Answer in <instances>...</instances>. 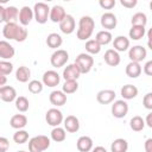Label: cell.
Here are the masks:
<instances>
[{"mask_svg": "<svg viewBox=\"0 0 152 152\" xmlns=\"http://www.w3.org/2000/svg\"><path fill=\"white\" fill-rule=\"evenodd\" d=\"M2 36L6 39L15 40L18 43H21V42L26 40V38L28 36V31L24 26H21L19 24H17L15 21H13V23H7V24L4 25Z\"/></svg>", "mask_w": 152, "mask_h": 152, "instance_id": "obj_1", "label": "cell"}, {"mask_svg": "<svg viewBox=\"0 0 152 152\" xmlns=\"http://www.w3.org/2000/svg\"><path fill=\"white\" fill-rule=\"evenodd\" d=\"M95 28V21L90 15H83L78 20V28L76 36L80 40H89Z\"/></svg>", "mask_w": 152, "mask_h": 152, "instance_id": "obj_2", "label": "cell"}, {"mask_svg": "<svg viewBox=\"0 0 152 152\" xmlns=\"http://www.w3.org/2000/svg\"><path fill=\"white\" fill-rule=\"evenodd\" d=\"M51 145V139L46 135L39 134L28 140V152H44Z\"/></svg>", "mask_w": 152, "mask_h": 152, "instance_id": "obj_3", "label": "cell"}, {"mask_svg": "<svg viewBox=\"0 0 152 152\" xmlns=\"http://www.w3.org/2000/svg\"><path fill=\"white\" fill-rule=\"evenodd\" d=\"M50 6L45 2H36L33 6L34 20L38 24H45L48 19H50Z\"/></svg>", "mask_w": 152, "mask_h": 152, "instance_id": "obj_4", "label": "cell"}, {"mask_svg": "<svg viewBox=\"0 0 152 152\" xmlns=\"http://www.w3.org/2000/svg\"><path fill=\"white\" fill-rule=\"evenodd\" d=\"M74 63L78 66L81 74H88L94 65V58L91 55H89L87 52H82V53L77 55Z\"/></svg>", "mask_w": 152, "mask_h": 152, "instance_id": "obj_5", "label": "cell"}, {"mask_svg": "<svg viewBox=\"0 0 152 152\" xmlns=\"http://www.w3.org/2000/svg\"><path fill=\"white\" fill-rule=\"evenodd\" d=\"M19 18V10L15 6H0V20L5 24L13 23Z\"/></svg>", "mask_w": 152, "mask_h": 152, "instance_id": "obj_6", "label": "cell"}, {"mask_svg": "<svg viewBox=\"0 0 152 152\" xmlns=\"http://www.w3.org/2000/svg\"><path fill=\"white\" fill-rule=\"evenodd\" d=\"M69 61V53L66 50L64 49H58L55 50L53 53L50 57V63L53 68H62L66 64V62Z\"/></svg>", "mask_w": 152, "mask_h": 152, "instance_id": "obj_7", "label": "cell"}, {"mask_svg": "<svg viewBox=\"0 0 152 152\" xmlns=\"http://www.w3.org/2000/svg\"><path fill=\"white\" fill-rule=\"evenodd\" d=\"M45 120H46V124L48 125H50L52 127H58L64 121L63 113L58 108H56V107L50 108L45 113Z\"/></svg>", "mask_w": 152, "mask_h": 152, "instance_id": "obj_8", "label": "cell"}, {"mask_svg": "<svg viewBox=\"0 0 152 152\" xmlns=\"http://www.w3.org/2000/svg\"><path fill=\"white\" fill-rule=\"evenodd\" d=\"M112 115L116 119H122L127 115L128 113V103L126 102V100H116L112 103V108H110Z\"/></svg>", "mask_w": 152, "mask_h": 152, "instance_id": "obj_9", "label": "cell"}, {"mask_svg": "<svg viewBox=\"0 0 152 152\" xmlns=\"http://www.w3.org/2000/svg\"><path fill=\"white\" fill-rule=\"evenodd\" d=\"M146 56H147V50L142 45H134L128 50V58L131 59V62L140 63L146 58Z\"/></svg>", "mask_w": 152, "mask_h": 152, "instance_id": "obj_10", "label": "cell"}, {"mask_svg": "<svg viewBox=\"0 0 152 152\" xmlns=\"http://www.w3.org/2000/svg\"><path fill=\"white\" fill-rule=\"evenodd\" d=\"M42 82H43L44 86L50 87V88H53V87H56V86L59 84L61 76H59V74L56 70H48V71H45L43 74Z\"/></svg>", "mask_w": 152, "mask_h": 152, "instance_id": "obj_11", "label": "cell"}, {"mask_svg": "<svg viewBox=\"0 0 152 152\" xmlns=\"http://www.w3.org/2000/svg\"><path fill=\"white\" fill-rule=\"evenodd\" d=\"M100 23H101V26L107 30V31H110L113 28L116 27L118 25V19H116V15L112 12H106L101 15V19H100Z\"/></svg>", "mask_w": 152, "mask_h": 152, "instance_id": "obj_12", "label": "cell"}, {"mask_svg": "<svg viewBox=\"0 0 152 152\" xmlns=\"http://www.w3.org/2000/svg\"><path fill=\"white\" fill-rule=\"evenodd\" d=\"M62 76L65 81H77L78 77L81 76V71L75 63H71V64H68L63 69Z\"/></svg>", "mask_w": 152, "mask_h": 152, "instance_id": "obj_13", "label": "cell"}, {"mask_svg": "<svg viewBox=\"0 0 152 152\" xmlns=\"http://www.w3.org/2000/svg\"><path fill=\"white\" fill-rule=\"evenodd\" d=\"M19 23L21 26H27L32 19H34V13H33V8H31L30 6H23L19 10Z\"/></svg>", "mask_w": 152, "mask_h": 152, "instance_id": "obj_14", "label": "cell"}, {"mask_svg": "<svg viewBox=\"0 0 152 152\" xmlns=\"http://www.w3.org/2000/svg\"><path fill=\"white\" fill-rule=\"evenodd\" d=\"M115 91L112 89H102L96 94V100L101 104H109L115 101Z\"/></svg>", "mask_w": 152, "mask_h": 152, "instance_id": "obj_15", "label": "cell"}, {"mask_svg": "<svg viewBox=\"0 0 152 152\" xmlns=\"http://www.w3.org/2000/svg\"><path fill=\"white\" fill-rule=\"evenodd\" d=\"M15 55V50L13 45L10 44L7 40H1L0 42V58L1 61H8L13 58Z\"/></svg>", "mask_w": 152, "mask_h": 152, "instance_id": "obj_16", "label": "cell"}, {"mask_svg": "<svg viewBox=\"0 0 152 152\" xmlns=\"http://www.w3.org/2000/svg\"><path fill=\"white\" fill-rule=\"evenodd\" d=\"M76 28V21L71 14H66L62 23H59V30L64 34H71Z\"/></svg>", "mask_w": 152, "mask_h": 152, "instance_id": "obj_17", "label": "cell"}, {"mask_svg": "<svg viewBox=\"0 0 152 152\" xmlns=\"http://www.w3.org/2000/svg\"><path fill=\"white\" fill-rule=\"evenodd\" d=\"M49 100L51 104H53L56 108L64 106L66 103V94L63 90H53L49 95Z\"/></svg>", "mask_w": 152, "mask_h": 152, "instance_id": "obj_18", "label": "cell"}, {"mask_svg": "<svg viewBox=\"0 0 152 152\" xmlns=\"http://www.w3.org/2000/svg\"><path fill=\"white\" fill-rule=\"evenodd\" d=\"M103 59L109 66H118L121 62L120 53L114 49H108L103 55Z\"/></svg>", "mask_w": 152, "mask_h": 152, "instance_id": "obj_19", "label": "cell"}, {"mask_svg": "<svg viewBox=\"0 0 152 152\" xmlns=\"http://www.w3.org/2000/svg\"><path fill=\"white\" fill-rule=\"evenodd\" d=\"M17 90L12 86L0 87V99L4 102H13L17 100Z\"/></svg>", "mask_w": 152, "mask_h": 152, "instance_id": "obj_20", "label": "cell"}, {"mask_svg": "<svg viewBox=\"0 0 152 152\" xmlns=\"http://www.w3.org/2000/svg\"><path fill=\"white\" fill-rule=\"evenodd\" d=\"M66 17V12L64 10L63 6L61 5H55L51 7V11H50V20L52 23H62L63 19Z\"/></svg>", "mask_w": 152, "mask_h": 152, "instance_id": "obj_21", "label": "cell"}, {"mask_svg": "<svg viewBox=\"0 0 152 152\" xmlns=\"http://www.w3.org/2000/svg\"><path fill=\"white\" fill-rule=\"evenodd\" d=\"M76 147L80 152H90L94 148L93 139L88 135H82L76 141Z\"/></svg>", "mask_w": 152, "mask_h": 152, "instance_id": "obj_22", "label": "cell"}, {"mask_svg": "<svg viewBox=\"0 0 152 152\" xmlns=\"http://www.w3.org/2000/svg\"><path fill=\"white\" fill-rule=\"evenodd\" d=\"M64 128L69 133H76L80 129V120L75 115H68L63 121Z\"/></svg>", "mask_w": 152, "mask_h": 152, "instance_id": "obj_23", "label": "cell"}, {"mask_svg": "<svg viewBox=\"0 0 152 152\" xmlns=\"http://www.w3.org/2000/svg\"><path fill=\"white\" fill-rule=\"evenodd\" d=\"M129 38L125 37V36H118L113 39V46L114 50H116L118 52H125L127 50H129Z\"/></svg>", "mask_w": 152, "mask_h": 152, "instance_id": "obj_24", "label": "cell"}, {"mask_svg": "<svg viewBox=\"0 0 152 152\" xmlns=\"http://www.w3.org/2000/svg\"><path fill=\"white\" fill-rule=\"evenodd\" d=\"M125 72L128 77L131 78H137L141 75L142 72V66L140 65V63H137V62H129L127 65H126V69H125Z\"/></svg>", "mask_w": 152, "mask_h": 152, "instance_id": "obj_25", "label": "cell"}, {"mask_svg": "<svg viewBox=\"0 0 152 152\" xmlns=\"http://www.w3.org/2000/svg\"><path fill=\"white\" fill-rule=\"evenodd\" d=\"M10 125L12 128L14 129H24V127L27 125V118L24 114H14L11 120H10Z\"/></svg>", "mask_w": 152, "mask_h": 152, "instance_id": "obj_26", "label": "cell"}, {"mask_svg": "<svg viewBox=\"0 0 152 152\" xmlns=\"http://www.w3.org/2000/svg\"><path fill=\"white\" fill-rule=\"evenodd\" d=\"M138 93H139L138 88L133 84H125L120 89V95L122 96L124 100H132V99L137 97Z\"/></svg>", "mask_w": 152, "mask_h": 152, "instance_id": "obj_27", "label": "cell"}, {"mask_svg": "<svg viewBox=\"0 0 152 152\" xmlns=\"http://www.w3.org/2000/svg\"><path fill=\"white\" fill-rule=\"evenodd\" d=\"M63 44V38L59 33L52 32L50 34H48L46 37V45L53 50H58V48H61V45Z\"/></svg>", "mask_w": 152, "mask_h": 152, "instance_id": "obj_28", "label": "cell"}, {"mask_svg": "<svg viewBox=\"0 0 152 152\" xmlns=\"http://www.w3.org/2000/svg\"><path fill=\"white\" fill-rule=\"evenodd\" d=\"M95 40H96L101 46H103V45H108L109 43L113 42V36H112L110 31L101 30V31H99V32L96 33V36H95Z\"/></svg>", "mask_w": 152, "mask_h": 152, "instance_id": "obj_29", "label": "cell"}, {"mask_svg": "<svg viewBox=\"0 0 152 152\" xmlns=\"http://www.w3.org/2000/svg\"><path fill=\"white\" fill-rule=\"evenodd\" d=\"M31 77V70L30 68L25 66V65H20L17 70H15V80L21 82V83H26L28 82Z\"/></svg>", "mask_w": 152, "mask_h": 152, "instance_id": "obj_30", "label": "cell"}, {"mask_svg": "<svg viewBox=\"0 0 152 152\" xmlns=\"http://www.w3.org/2000/svg\"><path fill=\"white\" fill-rule=\"evenodd\" d=\"M50 139L56 141V142H62L66 139V131L64 127H53L51 133H50Z\"/></svg>", "mask_w": 152, "mask_h": 152, "instance_id": "obj_31", "label": "cell"}, {"mask_svg": "<svg viewBox=\"0 0 152 152\" xmlns=\"http://www.w3.org/2000/svg\"><path fill=\"white\" fill-rule=\"evenodd\" d=\"M128 150V142L124 138H118L113 140L110 144V151L112 152H127Z\"/></svg>", "mask_w": 152, "mask_h": 152, "instance_id": "obj_32", "label": "cell"}, {"mask_svg": "<svg viewBox=\"0 0 152 152\" xmlns=\"http://www.w3.org/2000/svg\"><path fill=\"white\" fill-rule=\"evenodd\" d=\"M146 126V122H145V119H142L140 115H135L133 116L131 120H129V127L132 131L134 132H140L145 128Z\"/></svg>", "mask_w": 152, "mask_h": 152, "instance_id": "obj_33", "label": "cell"}, {"mask_svg": "<svg viewBox=\"0 0 152 152\" xmlns=\"http://www.w3.org/2000/svg\"><path fill=\"white\" fill-rule=\"evenodd\" d=\"M132 26H146L147 24V15L144 12H137L131 18Z\"/></svg>", "mask_w": 152, "mask_h": 152, "instance_id": "obj_34", "label": "cell"}, {"mask_svg": "<svg viewBox=\"0 0 152 152\" xmlns=\"http://www.w3.org/2000/svg\"><path fill=\"white\" fill-rule=\"evenodd\" d=\"M145 33H146L145 26H132L129 28L128 36L132 40H139L145 36Z\"/></svg>", "mask_w": 152, "mask_h": 152, "instance_id": "obj_35", "label": "cell"}, {"mask_svg": "<svg viewBox=\"0 0 152 152\" xmlns=\"http://www.w3.org/2000/svg\"><path fill=\"white\" fill-rule=\"evenodd\" d=\"M84 48H86L87 53H89V55H97V53H100L102 46L95 39H89V40L86 42V46Z\"/></svg>", "mask_w": 152, "mask_h": 152, "instance_id": "obj_36", "label": "cell"}, {"mask_svg": "<svg viewBox=\"0 0 152 152\" xmlns=\"http://www.w3.org/2000/svg\"><path fill=\"white\" fill-rule=\"evenodd\" d=\"M14 104H15V108L20 113H25L30 108V102H28L27 97H25V96H18L17 100L14 101Z\"/></svg>", "mask_w": 152, "mask_h": 152, "instance_id": "obj_37", "label": "cell"}, {"mask_svg": "<svg viewBox=\"0 0 152 152\" xmlns=\"http://www.w3.org/2000/svg\"><path fill=\"white\" fill-rule=\"evenodd\" d=\"M28 138H30L28 132L25 131V129H18V131L13 134V141L17 142V144H20V145H21V144H25L27 140H30Z\"/></svg>", "mask_w": 152, "mask_h": 152, "instance_id": "obj_38", "label": "cell"}, {"mask_svg": "<svg viewBox=\"0 0 152 152\" xmlns=\"http://www.w3.org/2000/svg\"><path fill=\"white\" fill-rule=\"evenodd\" d=\"M43 88H44V84L42 81H38V80H32L28 82V86H27V89L30 93L32 94H39L43 91Z\"/></svg>", "mask_w": 152, "mask_h": 152, "instance_id": "obj_39", "label": "cell"}, {"mask_svg": "<svg viewBox=\"0 0 152 152\" xmlns=\"http://www.w3.org/2000/svg\"><path fill=\"white\" fill-rule=\"evenodd\" d=\"M78 89V83L77 81H65L62 86V90L68 95V94H74Z\"/></svg>", "mask_w": 152, "mask_h": 152, "instance_id": "obj_40", "label": "cell"}, {"mask_svg": "<svg viewBox=\"0 0 152 152\" xmlns=\"http://www.w3.org/2000/svg\"><path fill=\"white\" fill-rule=\"evenodd\" d=\"M13 71V64L10 61H0V75H10Z\"/></svg>", "mask_w": 152, "mask_h": 152, "instance_id": "obj_41", "label": "cell"}, {"mask_svg": "<svg viewBox=\"0 0 152 152\" xmlns=\"http://www.w3.org/2000/svg\"><path fill=\"white\" fill-rule=\"evenodd\" d=\"M142 104H144V107L146 109L152 110V91L144 95V97H142Z\"/></svg>", "mask_w": 152, "mask_h": 152, "instance_id": "obj_42", "label": "cell"}, {"mask_svg": "<svg viewBox=\"0 0 152 152\" xmlns=\"http://www.w3.org/2000/svg\"><path fill=\"white\" fill-rule=\"evenodd\" d=\"M115 4H116L115 0H100L99 1L100 7H102L103 10H112L115 6Z\"/></svg>", "mask_w": 152, "mask_h": 152, "instance_id": "obj_43", "label": "cell"}, {"mask_svg": "<svg viewBox=\"0 0 152 152\" xmlns=\"http://www.w3.org/2000/svg\"><path fill=\"white\" fill-rule=\"evenodd\" d=\"M10 148V141L7 138L1 137L0 138V152H6Z\"/></svg>", "mask_w": 152, "mask_h": 152, "instance_id": "obj_44", "label": "cell"}, {"mask_svg": "<svg viewBox=\"0 0 152 152\" xmlns=\"http://www.w3.org/2000/svg\"><path fill=\"white\" fill-rule=\"evenodd\" d=\"M120 4L126 8H133L137 6L138 1L137 0H120Z\"/></svg>", "mask_w": 152, "mask_h": 152, "instance_id": "obj_45", "label": "cell"}, {"mask_svg": "<svg viewBox=\"0 0 152 152\" xmlns=\"http://www.w3.org/2000/svg\"><path fill=\"white\" fill-rule=\"evenodd\" d=\"M144 72L147 75V76H152V59L151 61H147L145 64H144Z\"/></svg>", "mask_w": 152, "mask_h": 152, "instance_id": "obj_46", "label": "cell"}, {"mask_svg": "<svg viewBox=\"0 0 152 152\" xmlns=\"http://www.w3.org/2000/svg\"><path fill=\"white\" fill-rule=\"evenodd\" d=\"M144 148H145V152H152V138H148L145 140Z\"/></svg>", "mask_w": 152, "mask_h": 152, "instance_id": "obj_47", "label": "cell"}, {"mask_svg": "<svg viewBox=\"0 0 152 152\" xmlns=\"http://www.w3.org/2000/svg\"><path fill=\"white\" fill-rule=\"evenodd\" d=\"M145 122H146V125H147L150 128H152V112H150V113L146 115Z\"/></svg>", "mask_w": 152, "mask_h": 152, "instance_id": "obj_48", "label": "cell"}, {"mask_svg": "<svg viewBox=\"0 0 152 152\" xmlns=\"http://www.w3.org/2000/svg\"><path fill=\"white\" fill-rule=\"evenodd\" d=\"M91 152H107V150H106L103 146H95V147L91 150Z\"/></svg>", "mask_w": 152, "mask_h": 152, "instance_id": "obj_49", "label": "cell"}, {"mask_svg": "<svg viewBox=\"0 0 152 152\" xmlns=\"http://www.w3.org/2000/svg\"><path fill=\"white\" fill-rule=\"evenodd\" d=\"M6 76L5 75H0V87H5L6 84Z\"/></svg>", "mask_w": 152, "mask_h": 152, "instance_id": "obj_50", "label": "cell"}, {"mask_svg": "<svg viewBox=\"0 0 152 152\" xmlns=\"http://www.w3.org/2000/svg\"><path fill=\"white\" fill-rule=\"evenodd\" d=\"M146 34H147V40L152 42V27H151V28H148V31L146 32Z\"/></svg>", "mask_w": 152, "mask_h": 152, "instance_id": "obj_51", "label": "cell"}, {"mask_svg": "<svg viewBox=\"0 0 152 152\" xmlns=\"http://www.w3.org/2000/svg\"><path fill=\"white\" fill-rule=\"evenodd\" d=\"M147 48L152 51V42H150V40H147Z\"/></svg>", "mask_w": 152, "mask_h": 152, "instance_id": "obj_52", "label": "cell"}, {"mask_svg": "<svg viewBox=\"0 0 152 152\" xmlns=\"http://www.w3.org/2000/svg\"><path fill=\"white\" fill-rule=\"evenodd\" d=\"M150 10H151V11H152V1H151V2H150Z\"/></svg>", "mask_w": 152, "mask_h": 152, "instance_id": "obj_53", "label": "cell"}, {"mask_svg": "<svg viewBox=\"0 0 152 152\" xmlns=\"http://www.w3.org/2000/svg\"><path fill=\"white\" fill-rule=\"evenodd\" d=\"M17 152H26V151H23V150H21V151H17Z\"/></svg>", "mask_w": 152, "mask_h": 152, "instance_id": "obj_54", "label": "cell"}]
</instances>
